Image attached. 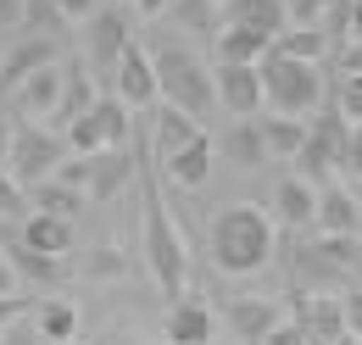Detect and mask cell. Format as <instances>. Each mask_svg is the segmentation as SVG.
<instances>
[{"mask_svg":"<svg viewBox=\"0 0 362 345\" xmlns=\"http://www.w3.org/2000/svg\"><path fill=\"white\" fill-rule=\"evenodd\" d=\"M273 240H279V223H273L268 206L257 201H228L212 212L206 223V257L218 273L228 279H251L273 262Z\"/></svg>","mask_w":362,"mask_h":345,"instance_id":"obj_1","label":"cell"},{"mask_svg":"<svg viewBox=\"0 0 362 345\" xmlns=\"http://www.w3.org/2000/svg\"><path fill=\"white\" fill-rule=\"evenodd\" d=\"M139 189H145V267L156 279V290L168 301H179L189 284V240L179 234V223L168 217V184L156 168H139Z\"/></svg>","mask_w":362,"mask_h":345,"instance_id":"obj_2","label":"cell"},{"mask_svg":"<svg viewBox=\"0 0 362 345\" xmlns=\"http://www.w3.org/2000/svg\"><path fill=\"white\" fill-rule=\"evenodd\" d=\"M151 62H156V84H162V106H173L184 117H206L212 106H218V89H212V67L189 50V45H162V50H151Z\"/></svg>","mask_w":362,"mask_h":345,"instance_id":"obj_3","label":"cell"},{"mask_svg":"<svg viewBox=\"0 0 362 345\" xmlns=\"http://www.w3.org/2000/svg\"><path fill=\"white\" fill-rule=\"evenodd\" d=\"M257 67H262V100L273 117H313L323 106V67L317 62H296L268 45V56Z\"/></svg>","mask_w":362,"mask_h":345,"instance_id":"obj_4","label":"cell"},{"mask_svg":"<svg viewBox=\"0 0 362 345\" xmlns=\"http://www.w3.org/2000/svg\"><path fill=\"white\" fill-rule=\"evenodd\" d=\"M67 139L56 129H45V123H23L17 117V134H11V156H6V172L28 189V184H40V178H50V172L62 168L67 156Z\"/></svg>","mask_w":362,"mask_h":345,"instance_id":"obj_5","label":"cell"},{"mask_svg":"<svg viewBox=\"0 0 362 345\" xmlns=\"http://www.w3.org/2000/svg\"><path fill=\"white\" fill-rule=\"evenodd\" d=\"M346 151H351V123H346L340 112H323V117H313V129H307V145H301V156H296V172L313 178L317 189H323L329 172H346Z\"/></svg>","mask_w":362,"mask_h":345,"instance_id":"obj_6","label":"cell"},{"mask_svg":"<svg viewBox=\"0 0 362 345\" xmlns=\"http://www.w3.org/2000/svg\"><path fill=\"white\" fill-rule=\"evenodd\" d=\"M129 134H134L129 106H123L117 95H95V106L67 134H62V139H67V151H73V156H95V151H117Z\"/></svg>","mask_w":362,"mask_h":345,"instance_id":"obj_7","label":"cell"},{"mask_svg":"<svg viewBox=\"0 0 362 345\" xmlns=\"http://www.w3.org/2000/svg\"><path fill=\"white\" fill-rule=\"evenodd\" d=\"M112 95H117L129 112H151V106H162L156 62H151V50H145L139 40L123 45V56H117V73H112Z\"/></svg>","mask_w":362,"mask_h":345,"instance_id":"obj_8","label":"cell"},{"mask_svg":"<svg viewBox=\"0 0 362 345\" xmlns=\"http://www.w3.org/2000/svg\"><path fill=\"white\" fill-rule=\"evenodd\" d=\"M212 89H218V106L228 117H262L268 100H262V67L257 62H218L212 67Z\"/></svg>","mask_w":362,"mask_h":345,"instance_id":"obj_9","label":"cell"},{"mask_svg":"<svg viewBox=\"0 0 362 345\" xmlns=\"http://www.w3.org/2000/svg\"><path fill=\"white\" fill-rule=\"evenodd\" d=\"M123 45H129V17H123V11H112V6H100L90 23H84V67L100 73V78H112V73H117Z\"/></svg>","mask_w":362,"mask_h":345,"instance_id":"obj_10","label":"cell"},{"mask_svg":"<svg viewBox=\"0 0 362 345\" xmlns=\"http://www.w3.org/2000/svg\"><path fill=\"white\" fill-rule=\"evenodd\" d=\"M62 62H45V67H34L23 84L11 89V117H23V123H45L56 117V106H62Z\"/></svg>","mask_w":362,"mask_h":345,"instance_id":"obj_11","label":"cell"},{"mask_svg":"<svg viewBox=\"0 0 362 345\" xmlns=\"http://www.w3.org/2000/svg\"><path fill=\"white\" fill-rule=\"evenodd\" d=\"M212 168H218V139L201 129L189 145H179L173 156H162V184L168 189H206V178H212Z\"/></svg>","mask_w":362,"mask_h":345,"instance_id":"obj_12","label":"cell"},{"mask_svg":"<svg viewBox=\"0 0 362 345\" xmlns=\"http://www.w3.org/2000/svg\"><path fill=\"white\" fill-rule=\"evenodd\" d=\"M313 234H334V240H357L362 234V195L351 189V184H323L317 189V223Z\"/></svg>","mask_w":362,"mask_h":345,"instance_id":"obj_13","label":"cell"},{"mask_svg":"<svg viewBox=\"0 0 362 345\" xmlns=\"http://www.w3.org/2000/svg\"><path fill=\"white\" fill-rule=\"evenodd\" d=\"M296 323L307 329V345H334L340 334H346V312H340V296L301 290V296H296Z\"/></svg>","mask_w":362,"mask_h":345,"instance_id":"obj_14","label":"cell"},{"mask_svg":"<svg viewBox=\"0 0 362 345\" xmlns=\"http://www.w3.org/2000/svg\"><path fill=\"white\" fill-rule=\"evenodd\" d=\"M273 217L279 228H313L317 223V184L301 172H279L273 184Z\"/></svg>","mask_w":362,"mask_h":345,"instance_id":"obj_15","label":"cell"},{"mask_svg":"<svg viewBox=\"0 0 362 345\" xmlns=\"http://www.w3.org/2000/svg\"><path fill=\"white\" fill-rule=\"evenodd\" d=\"M212 334H218V312L201 296L168 301V345H212Z\"/></svg>","mask_w":362,"mask_h":345,"instance_id":"obj_16","label":"cell"},{"mask_svg":"<svg viewBox=\"0 0 362 345\" xmlns=\"http://www.w3.org/2000/svg\"><path fill=\"white\" fill-rule=\"evenodd\" d=\"M62 73H67V78H62V106H56V117H50L56 134H67L95 106V78H90V67H84V56H67Z\"/></svg>","mask_w":362,"mask_h":345,"instance_id":"obj_17","label":"cell"},{"mask_svg":"<svg viewBox=\"0 0 362 345\" xmlns=\"http://www.w3.org/2000/svg\"><path fill=\"white\" fill-rule=\"evenodd\" d=\"M228 329L240 345H262L279 329V301L268 296H245V301H228Z\"/></svg>","mask_w":362,"mask_h":345,"instance_id":"obj_18","label":"cell"},{"mask_svg":"<svg viewBox=\"0 0 362 345\" xmlns=\"http://www.w3.org/2000/svg\"><path fill=\"white\" fill-rule=\"evenodd\" d=\"M223 23L251 28V34H262V40L273 45L290 28V11H284V0H234V6H223Z\"/></svg>","mask_w":362,"mask_h":345,"instance_id":"obj_19","label":"cell"},{"mask_svg":"<svg viewBox=\"0 0 362 345\" xmlns=\"http://www.w3.org/2000/svg\"><path fill=\"white\" fill-rule=\"evenodd\" d=\"M257 129H262V145H268V162H296L301 145H307L313 117H273V112H262Z\"/></svg>","mask_w":362,"mask_h":345,"instance_id":"obj_20","label":"cell"},{"mask_svg":"<svg viewBox=\"0 0 362 345\" xmlns=\"http://www.w3.org/2000/svg\"><path fill=\"white\" fill-rule=\"evenodd\" d=\"M129 178H139V168H134V156H129L123 145H117V151H95L90 156V184H84V189H90L95 201H112Z\"/></svg>","mask_w":362,"mask_h":345,"instance_id":"obj_21","label":"cell"},{"mask_svg":"<svg viewBox=\"0 0 362 345\" xmlns=\"http://www.w3.org/2000/svg\"><path fill=\"white\" fill-rule=\"evenodd\" d=\"M0 251H6V262L17 267V279H28V284H62V279H67V262H62V257H45V251H34L23 234H17V240H6Z\"/></svg>","mask_w":362,"mask_h":345,"instance_id":"obj_22","label":"cell"},{"mask_svg":"<svg viewBox=\"0 0 362 345\" xmlns=\"http://www.w3.org/2000/svg\"><path fill=\"white\" fill-rule=\"evenodd\" d=\"M34 251H45V257H67L73 251V217H56V212H28L23 217V228H17Z\"/></svg>","mask_w":362,"mask_h":345,"instance_id":"obj_23","label":"cell"},{"mask_svg":"<svg viewBox=\"0 0 362 345\" xmlns=\"http://www.w3.org/2000/svg\"><path fill=\"white\" fill-rule=\"evenodd\" d=\"M84 189H73V184H62L56 172L50 178H40V184H28V212H56V217H73L78 223V212H84Z\"/></svg>","mask_w":362,"mask_h":345,"instance_id":"obj_24","label":"cell"},{"mask_svg":"<svg viewBox=\"0 0 362 345\" xmlns=\"http://www.w3.org/2000/svg\"><path fill=\"white\" fill-rule=\"evenodd\" d=\"M223 151L234 156V168H240V172H262V168H268V145H262L257 117H234V129L223 134Z\"/></svg>","mask_w":362,"mask_h":345,"instance_id":"obj_25","label":"cell"},{"mask_svg":"<svg viewBox=\"0 0 362 345\" xmlns=\"http://www.w3.org/2000/svg\"><path fill=\"white\" fill-rule=\"evenodd\" d=\"M34 329H40L45 345L78 340V306L73 301H34Z\"/></svg>","mask_w":362,"mask_h":345,"instance_id":"obj_26","label":"cell"},{"mask_svg":"<svg viewBox=\"0 0 362 345\" xmlns=\"http://www.w3.org/2000/svg\"><path fill=\"white\" fill-rule=\"evenodd\" d=\"M195 134H201L195 117H184V112H173V106H156V123H151V151H156V156H173V151L189 145Z\"/></svg>","mask_w":362,"mask_h":345,"instance_id":"obj_27","label":"cell"},{"mask_svg":"<svg viewBox=\"0 0 362 345\" xmlns=\"http://www.w3.org/2000/svg\"><path fill=\"white\" fill-rule=\"evenodd\" d=\"M212 56H218V62H262V56H268V40H262V34H251V28L223 23V28H218V40H212Z\"/></svg>","mask_w":362,"mask_h":345,"instance_id":"obj_28","label":"cell"},{"mask_svg":"<svg viewBox=\"0 0 362 345\" xmlns=\"http://www.w3.org/2000/svg\"><path fill=\"white\" fill-rule=\"evenodd\" d=\"M45 62H56V45L50 40H34V45H23L17 56H6V62H0V95H11V89L23 84L34 67H45Z\"/></svg>","mask_w":362,"mask_h":345,"instance_id":"obj_29","label":"cell"},{"mask_svg":"<svg viewBox=\"0 0 362 345\" xmlns=\"http://www.w3.org/2000/svg\"><path fill=\"white\" fill-rule=\"evenodd\" d=\"M168 17L179 28H189V34H206V40H218V28H223V6L218 0H179Z\"/></svg>","mask_w":362,"mask_h":345,"instance_id":"obj_30","label":"cell"},{"mask_svg":"<svg viewBox=\"0 0 362 345\" xmlns=\"http://www.w3.org/2000/svg\"><path fill=\"white\" fill-rule=\"evenodd\" d=\"M273 50H284V56H296V62H323V56H334V45L323 28H284Z\"/></svg>","mask_w":362,"mask_h":345,"instance_id":"obj_31","label":"cell"},{"mask_svg":"<svg viewBox=\"0 0 362 345\" xmlns=\"http://www.w3.org/2000/svg\"><path fill=\"white\" fill-rule=\"evenodd\" d=\"M334 112H340L351 129L362 123V78H357V73H340V89H334Z\"/></svg>","mask_w":362,"mask_h":345,"instance_id":"obj_32","label":"cell"},{"mask_svg":"<svg viewBox=\"0 0 362 345\" xmlns=\"http://www.w3.org/2000/svg\"><path fill=\"white\" fill-rule=\"evenodd\" d=\"M78 273H84V279H123V273H129V257H123V251H100V245H95Z\"/></svg>","mask_w":362,"mask_h":345,"instance_id":"obj_33","label":"cell"},{"mask_svg":"<svg viewBox=\"0 0 362 345\" xmlns=\"http://www.w3.org/2000/svg\"><path fill=\"white\" fill-rule=\"evenodd\" d=\"M0 217H28V189L0 168Z\"/></svg>","mask_w":362,"mask_h":345,"instance_id":"obj_34","label":"cell"},{"mask_svg":"<svg viewBox=\"0 0 362 345\" xmlns=\"http://www.w3.org/2000/svg\"><path fill=\"white\" fill-rule=\"evenodd\" d=\"M290 11V28H317L323 23V0H284Z\"/></svg>","mask_w":362,"mask_h":345,"instance_id":"obj_35","label":"cell"},{"mask_svg":"<svg viewBox=\"0 0 362 345\" xmlns=\"http://www.w3.org/2000/svg\"><path fill=\"white\" fill-rule=\"evenodd\" d=\"M0 345H45V340H40V329H34V312H28V317H17V323L0 334Z\"/></svg>","mask_w":362,"mask_h":345,"instance_id":"obj_36","label":"cell"},{"mask_svg":"<svg viewBox=\"0 0 362 345\" xmlns=\"http://www.w3.org/2000/svg\"><path fill=\"white\" fill-rule=\"evenodd\" d=\"M262 345H307V329H301L296 317H279V329H273Z\"/></svg>","mask_w":362,"mask_h":345,"instance_id":"obj_37","label":"cell"},{"mask_svg":"<svg viewBox=\"0 0 362 345\" xmlns=\"http://www.w3.org/2000/svg\"><path fill=\"white\" fill-rule=\"evenodd\" d=\"M95 11H100V0H56V17H67V23H90Z\"/></svg>","mask_w":362,"mask_h":345,"instance_id":"obj_38","label":"cell"},{"mask_svg":"<svg viewBox=\"0 0 362 345\" xmlns=\"http://www.w3.org/2000/svg\"><path fill=\"white\" fill-rule=\"evenodd\" d=\"M340 312H346V334L362 340V290H346V296H340Z\"/></svg>","mask_w":362,"mask_h":345,"instance_id":"obj_39","label":"cell"},{"mask_svg":"<svg viewBox=\"0 0 362 345\" xmlns=\"http://www.w3.org/2000/svg\"><path fill=\"white\" fill-rule=\"evenodd\" d=\"M23 23H28V0H0V34H11Z\"/></svg>","mask_w":362,"mask_h":345,"instance_id":"obj_40","label":"cell"},{"mask_svg":"<svg viewBox=\"0 0 362 345\" xmlns=\"http://www.w3.org/2000/svg\"><path fill=\"white\" fill-rule=\"evenodd\" d=\"M334 62H340V73H357L362 78V40H346L340 50H334Z\"/></svg>","mask_w":362,"mask_h":345,"instance_id":"obj_41","label":"cell"},{"mask_svg":"<svg viewBox=\"0 0 362 345\" xmlns=\"http://www.w3.org/2000/svg\"><path fill=\"white\" fill-rule=\"evenodd\" d=\"M11 134H17V117L0 112V168H6V156H11Z\"/></svg>","mask_w":362,"mask_h":345,"instance_id":"obj_42","label":"cell"},{"mask_svg":"<svg viewBox=\"0 0 362 345\" xmlns=\"http://www.w3.org/2000/svg\"><path fill=\"white\" fill-rule=\"evenodd\" d=\"M346 172H357V178H362V123L351 129V151H346Z\"/></svg>","mask_w":362,"mask_h":345,"instance_id":"obj_43","label":"cell"},{"mask_svg":"<svg viewBox=\"0 0 362 345\" xmlns=\"http://www.w3.org/2000/svg\"><path fill=\"white\" fill-rule=\"evenodd\" d=\"M0 296H17V267L6 262V251H0Z\"/></svg>","mask_w":362,"mask_h":345,"instance_id":"obj_44","label":"cell"},{"mask_svg":"<svg viewBox=\"0 0 362 345\" xmlns=\"http://www.w3.org/2000/svg\"><path fill=\"white\" fill-rule=\"evenodd\" d=\"M134 6H139V17H168L179 0H134Z\"/></svg>","mask_w":362,"mask_h":345,"instance_id":"obj_45","label":"cell"},{"mask_svg":"<svg viewBox=\"0 0 362 345\" xmlns=\"http://www.w3.org/2000/svg\"><path fill=\"white\" fill-rule=\"evenodd\" d=\"M351 40H362V0H351Z\"/></svg>","mask_w":362,"mask_h":345,"instance_id":"obj_46","label":"cell"},{"mask_svg":"<svg viewBox=\"0 0 362 345\" xmlns=\"http://www.w3.org/2000/svg\"><path fill=\"white\" fill-rule=\"evenodd\" d=\"M100 345H145V340H129V334H112V340H100Z\"/></svg>","mask_w":362,"mask_h":345,"instance_id":"obj_47","label":"cell"},{"mask_svg":"<svg viewBox=\"0 0 362 345\" xmlns=\"http://www.w3.org/2000/svg\"><path fill=\"white\" fill-rule=\"evenodd\" d=\"M334 345H362V340H357V334H340V340H334Z\"/></svg>","mask_w":362,"mask_h":345,"instance_id":"obj_48","label":"cell"},{"mask_svg":"<svg viewBox=\"0 0 362 345\" xmlns=\"http://www.w3.org/2000/svg\"><path fill=\"white\" fill-rule=\"evenodd\" d=\"M329 6H346V0H323V11H329Z\"/></svg>","mask_w":362,"mask_h":345,"instance_id":"obj_49","label":"cell"},{"mask_svg":"<svg viewBox=\"0 0 362 345\" xmlns=\"http://www.w3.org/2000/svg\"><path fill=\"white\" fill-rule=\"evenodd\" d=\"M218 6H234V0H218Z\"/></svg>","mask_w":362,"mask_h":345,"instance_id":"obj_50","label":"cell"},{"mask_svg":"<svg viewBox=\"0 0 362 345\" xmlns=\"http://www.w3.org/2000/svg\"><path fill=\"white\" fill-rule=\"evenodd\" d=\"M67 345H84V340H67Z\"/></svg>","mask_w":362,"mask_h":345,"instance_id":"obj_51","label":"cell"},{"mask_svg":"<svg viewBox=\"0 0 362 345\" xmlns=\"http://www.w3.org/2000/svg\"><path fill=\"white\" fill-rule=\"evenodd\" d=\"M228 345H234V340H228Z\"/></svg>","mask_w":362,"mask_h":345,"instance_id":"obj_52","label":"cell"}]
</instances>
